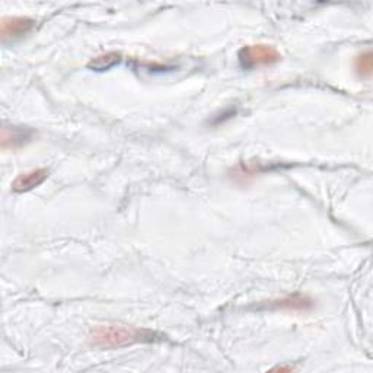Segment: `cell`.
<instances>
[{
  "instance_id": "obj_1",
  "label": "cell",
  "mask_w": 373,
  "mask_h": 373,
  "mask_svg": "<svg viewBox=\"0 0 373 373\" xmlns=\"http://www.w3.org/2000/svg\"><path fill=\"white\" fill-rule=\"evenodd\" d=\"M91 343L96 348L115 350L139 343H155L162 340L161 334L146 328H137L120 324L98 325L91 331Z\"/></svg>"
},
{
  "instance_id": "obj_2",
  "label": "cell",
  "mask_w": 373,
  "mask_h": 373,
  "mask_svg": "<svg viewBox=\"0 0 373 373\" xmlns=\"http://www.w3.org/2000/svg\"><path fill=\"white\" fill-rule=\"evenodd\" d=\"M282 58L279 50L268 44L245 46L240 51V62L245 69H254L261 66H270L277 63Z\"/></svg>"
},
{
  "instance_id": "obj_3",
  "label": "cell",
  "mask_w": 373,
  "mask_h": 373,
  "mask_svg": "<svg viewBox=\"0 0 373 373\" xmlns=\"http://www.w3.org/2000/svg\"><path fill=\"white\" fill-rule=\"evenodd\" d=\"M35 27V21L31 18L24 16H6L0 22V37L4 43L13 41L27 35Z\"/></svg>"
},
{
  "instance_id": "obj_4",
  "label": "cell",
  "mask_w": 373,
  "mask_h": 373,
  "mask_svg": "<svg viewBox=\"0 0 373 373\" xmlns=\"http://www.w3.org/2000/svg\"><path fill=\"white\" fill-rule=\"evenodd\" d=\"M34 131L27 127H18V126H4L2 127V137H0V143L2 149H16L31 142Z\"/></svg>"
},
{
  "instance_id": "obj_5",
  "label": "cell",
  "mask_w": 373,
  "mask_h": 373,
  "mask_svg": "<svg viewBox=\"0 0 373 373\" xmlns=\"http://www.w3.org/2000/svg\"><path fill=\"white\" fill-rule=\"evenodd\" d=\"M47 178H48V169L37 168V169H31L28 172L18 175L11 187L13 192H19V194L28 192L37 188L38 185H41Z\"/></svg>"
},
{
  "instance_id": "obj_6",
  "label": "cell",
  "mask_w": 373,
  "mask_h": 373,
  "mask_svg": "<svg viewBox=\"0 0 373 373\" xmlns=\"http://www.w3.org/2000/svg\"><path fill=\"white\" fill-rule=\"evenodd\" d=\"M313 306V301L303 294H292V296H284L279 301H274L270 303V308L274 309H287V310H308Z\"/></svg>"
},
{
  "instance_id": "obj_7",
  "label": "cell",
  "mask_w": 373,
  "mask_h": 373,
  "mask_svg": "<svg viewBox=\"0 0 373 373\" xmlns=\"http://www.w3.org/2000/svg\"><path fill=\"white\" fill-rule=\"evenodd\" d=\"M120 62H122V54L117 51H110V53L96 55L95 58H92V60L88 63V67L95 72H105V70L112 69Z\"/></svg>"
},
{
  "instance_id": "obj_8",
  "label": "cell",
  "mask_w": 373,
  "mask_h": 373,
  "mask_svg": "<svg viewBox=\"0 0 373 373\" xmlns=\"http://www.w3.org/2000/svg\"><path fill=\"white\" fill-rule=\"evenodd\" d=\"M355 69L362 77H370L373 70V54L370 50L362 51L355 60Z\"/></svg>"
},
{
  "instance_id": "obj_9",
  "label": "cell",
  "mask_w": 373,
  "mask_h": 373,
  "mask_svg": "<svg viewBox=\"0 0 373 373\" xmlns=\"http://www.w3.org/2000/svg\"><path fill=\"white\" fill-rule=\"evenodd\" d=\"M273 370H280V372H292L293 367H286V366H282V367H276V369H273Z\"/></svg>"
}]
</instances>
